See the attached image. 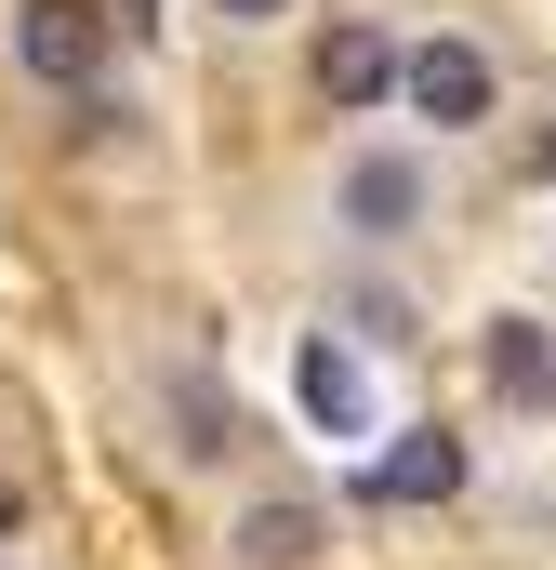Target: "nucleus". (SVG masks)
<instances>
[{
    "label": "nucleus",
    "mask_w": 556,
    "mask_h": 570,
    "mask_svg": "<svg viewBox=\"0 0 556 570\" xmlns=\"http://www.w3.org/2000/svg\"><path fill=\"white\" fill-rule=\"evenodd\" d=\"M13 518H27V491H13V478H0V531H13Z\"/></svg>",
    "instance_id": "obj_12"
},
{
    "label": "nucleus",
    "mask_w": 556,
    "mask_h": 570,
    "mask_svg": "<svg viewBox=\"0 0 556 570\" xmlns=\"http://www.w3.org/2000/svg\"><path fill=\"white\" fill-rule=\"evenodd\" d=\"M291 399H305L318 438H371V385H358L345 332H291Z\"/></svg>",
    "instance_id": "obj_7"
},
{
    "label": "nucleus",
    "mask_w": 556,
    "mask_h": 570,
    "mask_svg": "<svg viewBox=\"0 0 556 570\" xmlns=\"http://www.w3.org/2000/svg\"><path fill=\"white\" fill-rule=\"evenodd\" d=\"M424 213H437V173H424L411 146H345V173H331V226H345V239L398 253Z\"/></svg>",
    "instance_id": "obj_1"
},
{
    "label": "nucleus",
    "mask_w": 556,
    "mask_h": 570,
    "mask_svg": "<svg viewBox=\"0 0 556 570\" xmlns=\"http://www.w3.org/2000/svg\"><path fill=\"white\" fill-rule=\"evenodd\" d=\"M490 53L464 40V27H424V40H398V107H411L424 134H477L490 120Z\"/></svg>",
    "instance_id": "obj_2"
},
{
    "label": "nucleus",
    "mask_w": 556,
    "mask_h": 570,
    "mask_svg": "<svg viewBox=\"0 0 556 570\" xmlns=\"http://www.w3.org/2000/svg\"><path fill=\"white\" fill-rule=\"evenodd\" d=\"M450 491H464V438L450 425H398L358 464V504H450Z\"/></svg>",
    "instance_id": "obj_4"
},
{
    "label": "nucleus",
    "mask_w": 556,
    "mask_h": 570,
    "mask_svg": "<svg viewBox=\"0 0 556 570\" xmlns=\"http://www.w3.org/2000/svg\"><path fill=\"white\" fill-rule=\"evenodd\" d=\"M172 451H186V464H226V451H239V412H226L212 385H186V372H172Z\"/></svg>",
    "instance_id": "obj_9"
},
{
    "label": "nucleus",
    "mask_w": 556,
    "mask_h": 570,
    "mask_svg": "<svg viewBox=\"0 0 556 570\" xmlns=\"http://www.w3.org/2000/svg\"><path fill=\"white\" fill-rule=\"evenodd\" d=\"M13 67L80 107L107 80V0H13Z\"/></svg>",
    "instance_id": "obj_3"
},
{
    "label": "nucleus",
    "mask_w": 556,
    "mask_h": 570,
    "mask_svg": "<svg viewBox=\"0 0 556 570\" xmlns=\"http://www.w3.org/2000/svg\"><path fill=\"white\" fill-rule=\"evenodd\" d=\"M199 13H226V27H278L291 0H199Z\"/></svg>",
    "instance_id": "obj_11"
},
{
    "label": "nucleus",
    "mask_w": 556,
    "mask_h": 570,
    "mask_svg": "<svg viewBox=\"0 0 556 570\" xmlns=\"http://www.w3.org/2000/svg\"><path fill=\"white\" fill-rule=\"evenodd\" d=\"M358 318L385 332V345H411V292H385V279H358Z\"/></svg>",
    "instance_id": "obj_10"
},
{
    "label": "nucleus",
    "mask_w": 556,
    "mask_h": 570,
    "mask_svg": "<svg viewBox=\"0 0 556 570\" xmlns=\"http://www.w3.org/2000/svg\"><path fill=\"white\" fill-rule=\"evenodd\" d=\"M318 544H331V518H318L305 491H266V504L226 531V558H239V570H318Z\"/></svg>",
    "instance_id": "obj_8"
},
{
    "label": "nucleus",
    "mask_w": 556,
    "mask_h": 570,
    "mask_svg": "<svg viewBox=\"0 0 556 570\" xmlns=\"http://www.w3.org/2000/svg\"><path fill=\"white\" fill-rule=\"evenodd\" d=\"M398 94V27L385 13H331L318 27V107H385Z\"/></svg>",
    "instance_id": "obj_5"
},
{
    "label": "nucleus",
    "mask_w": 556,
    "mask_h": 570,
    "mask_svg": "<svg viewBox=\"0 0 556 570\" xmlns=\"http://www.w3.org/2000/svg\"><path fill=\"white\" fill-rule=\"evenodd\" d=\"M477 372H490V399H504V412H556V332L530 318V305H490Z\"/></svg>",
    "instance_id": "obj_6"
}]
</instances>
